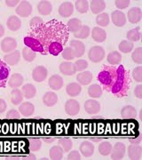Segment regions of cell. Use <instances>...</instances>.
Segmentation results:
<instances>
[{"instance_id": "cell-36", "label": "cell", "mask_w": 142, "mask_h": 160, "mask_svg": "<svg viewBox=\"0 0 142 160\" xmlns=\"http://www.w3.org/2000/svg\"><path fill=\"white\" fill-rule=\"evenodd\" d=\"M22 58L28 62H33L36 57H37V52H34L32 49H30L28 46H25L22 49Z\"/></svg>"}, {"instance_id": "cell-26", "label": "cell", "mask_w": 142, "mask_h": 160, "mask_svg": "<svg viewBox=\"0 0 142 160\" xmlns=\"http://www.w3.org/2000/svg\"><path fill=\"white\" fill-rule=\"evenodd\" d=\"M106 8V3L103 0H92L91 2V11L94 14L101 13Z\"/></svg>"}, {"instance_id": "cell-21", "label": "cell", "mask_w": 142, "mask_h": 160, "mask_svg": "<svg viewBox=\"0 0 142 160\" xmlns=\"http://www.w3.org/2000/svg\"><path fill=\"white\" fill-rule=\"evenodd\" d=\"M121 116L125 119H132L137 117V110L135 107L131 105H126L121 110Z\"/></svg>"}, {"instance_id": "cell-25", "label": "cell", "mask_w": 142, "mask_h": 160, "mask_svg": "<svg viewBox=\"0 0 142 160\" xmlns=\"http://www.w3.org/2000/svg\"><path fill=\"white\" fill-rule=\"evenodd\" d=\"M43 102L47 107H52L58 102V96L53 92H47L43 96Z\"/></svg>"}, {"instance_id": "cell-39", "label": "cell", "mask_w": 142, "mask_h": 160, "mask_svg": "<svg viewBox=\"0 0 142 160\" xmlns=\"http://www.w3.org/2000/svg\"><path fill=\"white\" fill-rule=\"evenodd\" d=\"M90 34H91V29L86 25H83L82 28L77 32L74 33V36L75 38L78 39H85L90 36Z\"/></svg>"}, {"instance_id": "cell-48", "label": "cell", "mask_w": 142, "mask_h": 160, "mask_svg": "<svg viewBox=\"0 0 142 160\" xmlns=\"http://www.w3.org/2000/svg\"><path fill=\"white\" fill-rule=\"evenodd\" d=\"M75 66H76V71H84L85 69L88 68V62L85 60L80 59V60H77L75 62Z\"/></svg>"}, {"instance_id": "cell-22", "label": "cell", "mask_w": 142, "mask_h": 160, "mask_svg": "<svg viewBox=\"0 0 142 160\" xmlns=\"http://www.w3.org/2000/svg\"><path fill=\"white\" fill-rule=\"evenodd\" d=\"M92 78H93L92 73L88 70H85L81 73H78V75L76 76V80H77V83L81 86H86L91 83Z\"/></svg>"}, {"instance_id": "cell-29", "label": "cell", "mask_w": 142, "mask_h": 160, "mask_svg": "<svg viewBox=\"0 0 142 160\" xmlns=\"http://www.w3.org/2000/svg\"><path fill=\"white\" fill-rule=\"evenodd\" d=\"M23 96L27 99H31L34 98L37 94V88L35 87L34 85L32 84H26L22 86V88Z\"/></svg>"}, {"instance_id": "cell-35", "label": "cell", "mask_w": 142, "mask_h": 160, "mask_svg": "<svg viewBox=\"0 0 142 160\" xmlns=\"http://www.w3.org/2000/svg\"><path fill=\"white\" fill-rule=\"evenodd\" d=\"M108 62L109 64H111L112 66H115V65H118L122 61V55L119 52H111L108 54Z\"/></svg>"}, {"instance_id": "cell-28", "label": "cell", "mask_w": 142, "mask_h": 160, "mask_svg": "<svg viewBox=\"0 0 142 160\" xmlns=\"http://www.w3.org/2000/svg\"><path fill=\"white\" fill-rule=\"evenodd\" d=\"M20 113L24 117L32 116L35 112V106L31 102H23L19 107Z\"/></svg>"}, {"instance_id": "cell-46", "label": "cell", "mask_w": 142, "mask_h": 160, "mask_svg": "<svg viewBox=\"0 0 142 160\" xmlns=\"http://www.w3.org/2000/svg\"><path fill=\"white\" fill-rule=\"evenodd\" d=\"M42 147V141L39 139H30L29 140V149L31 151H38Z\"/></svg>"}, {"instance_id": "cell-55", "label": "cell", "mask_w": 142, "mask_h": 160, "mask_svg": "<svg viewBox=\"0 0 142 160\" xmlns=\"http://www.w3.org/2000/svg\"><path fill=\"white\" fill-rule=\"evenodd\" d=\"M6 108H7V104H6V101L4 99H0V113L5 112Z\"/></svg>"}, {"instance_id": "cell-32", "label": "cell", "mask_w": 142, "mask_h": 160, "mask_svg": "<svg viewBox=\"0 0 142 160\" xmlns=\"http://www.w3.org/2000/svg\"><path fill=\"white\" fill-rule=\"evenodd\" d=\"M88 94H89L90 97L93 98V99L100 98L101 95H102V87L100 85L93 84V85L89 86V88H88Z\"/></svg>"}, {"instance_id": "cell-31", "label": "cell", "mask_w": 142, "mask_h": 160, "mask_svg": "<svg viewBox=\"0 0 142 160\" xmlns=\"http://www.w3.org/2000/svg\"><path fill=\"white\" fill-rule=\"evenodd\" d=\"M82 22L77 18H73L71 20H69L67 23V28H68V31L72 32L73 34L77 32L81 28H82Z\"/></svg>"}, {"instance_id": "cell-8", "label": "cell", "mask_w": 142, "mask_h": 160, "mask_svg": "<svg viewBox=\"0 0 142 160\" xmlns=\"http://www.w3.org/2000/svg\"><path fill=\"white\" fill-rule=\"evenodd\" d=\"M126 147L123 142H117L114 145L111 151V158L112 159H122L125 157Z\"/></svg>"}, {"instance_id": "cell-53", "label": "cell", "mask_w": 142, "mask_h": 160, "mask_svg": "<svg viewBox=\"0 0 142 160\" xmlns=\"http://www.w3.org/2000/svg\"><path fill=\"white\" fill-rule=\"evenodd\" d=\"M134 94L137 98L142 99V85H139L134 89Z\"/></svg>"}, {"instance_id": "cell-41", "label": "cell", "mask_w": 142, "mask_h": 160, "mask_svg": "<svg viewBox=\"0 0 142 160\" xmlns=\"http://www.w3.org/2000/svg\"><path fill=\"white\" fill-rule=\"evenodd\" d=\"M109 16L107 12H101L96 17V23L100 27H107L109 24Z\"/></svg>"}, {"instance_id": "cell-37", "label": "cell", "mask_w": 142, "mask_h": 160, "mask_svg": "<svg viewBox=\"0 0 142 160\" xmlns=\"http://www.w3.org/2000/svg\"><path fill=\"white\" fill-rule=\"evenodd\" d=\"M64 150L61 146H53L50 149L49 155L51 159H61L63 158Z\"/></svg>"}, {"instance_id": "cell-7", "label": "cell", "mask_w": 142, "mask_h": 160, "mask_svg": "<svg viewBox=\"0 0 142 160\" xmlns=\"http://www.w3.org/2000/svg\"><path fill=\"white\" fill-rule=\"evenodd\" d=\"M10 75V68L7 64L0 60V88H4L6 86L7 80Z\"/></svg>"}, {"instance_id": "cell-10", "label": "cell", "mask_w": 142, "mask_h": 160, "mask_svg": "<svg viewBox=\"0 0 142 160\" xmlns=\"http://www.w3.org/2000/svg\"><path fill=\"white\" fill-rule=\"evenodd\" d=\"M84 107H85V111L90 115L97 114L100 110V102H97L96 100H93V99L86 101Z\"/></svg>"}, {"instance_id": "cell-5", "label": "cell", "mask_w": 142, "mask_h": 160, "mask_svg": "<svg viewBox=\"0 0 142 160\" xmlns=\"http://www.w3.org/2000/svg\"><path fill=\"white\" fill-rule=\"evenodd\" d=\"M32 12V6L28 1H21L16 8V13L22 17H28Z\"/></svg>"}, {"instance_id": "cell-16", "label": "cell", "mask_w": 142, "mask_h": 160, "mask_svg": "<svg viewBox=\"0 0 142 160\" xmlns=\"http://www.w3.org/2000/svg\"><path fill=\"white\" fill-rule=\"evenodd\" d=\"M112 22L116 27H124L126 23V16L120 10H115L112 12Z\"/></svg>"}, {"instance_id": "cell-4", "label": "cell", "mask_w": 142, "mask_h": 160, "mask_svg": "<svg viewBox=\"0 0 142 160\" xmlns=\"http://www.w3.org/2000/svg\"><path fill=\"white\" fill-rule=\"evenodd\" d=\"M16 48L17 41L12 38H5L1 42V50L6 53L15 51Z\"/></svg>"}, {"instance_id": "cell-2", "label": "cell", "mask_w": 142, "mask_h": 160, "mask_svg": "<svg viewBox=\"0 0 142 160\" xmlns=\"http://www.w3.org/2000/svg\"><path fill=\"white\" fill-rule=\"evenodd\" d=\"M104 90L114 94L115 97H125L131 86V77L124 66H104L98 75Z\"/></svg>"}, {"instance_id": "cell-52", "label": "cell", "mask_w": 142, "mask_h": 160, "mask_svg": "<svg viewBox=\"0 0 142 160\" xmlns=\"http://www.w3.org/2000/svg\"><path fill=\"white\" fill-rule=\"evenodd\" d=\"M68 159L69 160H79L81 159V155L77 150H73L68 155Z\"/></svg>"}, {"instance_id": "cell-19", "label": "cell", "mask_w": 142, "mask_h": 160, "mask_svg": "<svg viewBox=\"0 0 142 160\" xmlns=\"http://www.w3.org/2000/svg\"><path fill=\"white\" fill-rule=\"evenodd\" d=\"M91 38L95 42L102 43L107 38V33L106 31L100 27H95L91 30Z\"/></svg>"}, {"instance_id": "cell-20", "label": "cell", "mask_w": 142, "mask_h": 160, "mask_svg": "<svg viewBox=\"0 0 142 160\" xmlns=\"http://www.w3.org/2000/svg\"><path fill=\"white\" fill-rule=\"evenodd\" d=\"M142 154L141 147L138 144H131L128 147V156L131 159H140Z\"/></svg>"}, {"instance_id": "cell-57", "label": "cell", "mask_w": 142, "mask_h": 160, "mask_svg": "<svg viewBox=\"0 0 142 160\" xmlns=\"http://www.w3.org/2000/svg\"><path fill=\"white\" fill-rule=\"evenodd\" d=\"M28 159H36V158H37L33 154H30L29 156H28Z\"/></svg>"}, {"instance_id": "cell-44", "label": "cell", "mask_w": 142, "mask_h": 160, "mask_svg": "<svg viewBox=\"0 0 142 160\" xmlns=\"http://www.w3.org/2000/svg\"><path fill=\"white\" fill-rule=\"evenodd\" d=\"M61 54H62L63 59H65L67 62H70V61L74 60L75 58H76L74 50H73L70 46L65 47V48L63 49V51L61 52Z\"/></svg>"}, {"instance_id": "cell-3", "label": "cell", "mask_w": 142, "mask_h": 160, "mask_svg": "<svg viewBox=\"0 0 142 160\" xmlns=\"http://www.w3.org/2000/svg\"><path fill=\"white\" fill-rule=\"evenodd\" d=\"M105 50L101 46H92L88 52V57L92 62H100L105 58Z\"/></svg>"}, {"instance_id": "cell-23", "label": "cell", "mask_w": 142, "mask_h": 160, "mask_svg": "<svg viewBox=\"0 0 142 160\" xmlns=\"http://www.w3.org/2000/svg\"><path fill=\"white\" fill-rule=\"evenodd\" d=\"M37 10L41 15H49L52 11V6L49 1H40L37 5Z\"/></svg>"}, {"instance_id": "cell-43", "label": "cell", "mask_w": 142, "mask_h": 160, "mask_svg": "<svg viewBox=\"0 0 142 160\" xmlns=\"http://www.w3.org/2000/svg\"><path fill=\"white\" fill-rule=\"evenodd\" d=\"M59 144H60V146L63 149L64 152H68V151H70L71 149L73 148V142H72V141H71L70 139H68V138H62V139H60Z\"/></svg>"}, {"instance_id": "cell-50", "label": "cell", "mask_w": 142, "mask_h": 160, "mask_svg": "<svg viewBox=\"0 0 142 160\" xmlns=\"http://www.w3.org/2000/svg\"><path fill=\"white\" fill-rule=\"evenodd\" d=\"M6 118L7 119H20L21 118V116L20 113L18 112L17 110L15 109H11L7 112Z\"/></svg>"}, {"instance_id": "cell-56", "label": "cell", "mask_w": 142, "mask_h": 160, "mask_svg": "<svg viewBox=\"0 0 142 160\" xmlns=\"http://www.w3.org/2000/svg\"><path fill=\"white\" fill-rule=\"evenodd\" d=\"M5 34V28L2 24H0V38H2Z\"/></svg>"}, {"instance_id": "cell-17", "label": "cell", "mask_w": 142, "mask_h": 160, "mask_svg": "<svg viewBox=\"0 0 142 160\" xmlns=\"http://www.w3.org/2000/svg\"><path fill=\"white\" fill-rule=\"evenodd\" d=\"M74 12V6L71 2H64L59 7V13L64 18L69 17Z\"/></svg>"}, {"instance_id": "cell-47", "label": "cell", "mask_w": 142, "mask_h": 160, "mask_svg": "<svg viewBox=\"0 0 142 160\" xmlns=\"http://www.w3.org/2000/svg\"><path fill=\"white\" fill-rule=\"evenodd\" d=\"M44 21H43V19L40 17H34L32 18L31 20H30V22H29V25H30V28H32V29H37V28H39L40 26H42L43 24H44Z\"/></svg>"}, {"instance_id": "cell-18", "label": "cell", "mask_w": 142, "mask_h": 160, "mask_svg": "<svg viewBox=\"0 0 142 160\" xmlns=\"http://www.w3.org/2000/svg\"><path fill=\"white\" fill-rule=\"evenodd\" d=\"M64 81L60 75H52L48 80V85L54 91H59L63 86Z\"/></svg>"}, {"instance_id": "cell-9", "label": "cell", "mask_w": 142, "mask_h": 160, "mask_svg": "<svg viewBox=\"0 0 142 160\" xmlns=\"http://www.w3.org/2000/svg\"><path fill=\"white\" fill-rule=\"evenodd\" d=\"M65 111L69 116H76L79 113L80 105L76 100H68L65 103Z\"/></svg>"}, {"instance_id": "cell-49", "label": "cell", "mask_w": 142, "mask_h": 160, "mask_svg": "<svg viewBox=\"0 0 142 160\" xmlns=\"http://www.w3.org/2000/svg\"><path fill=\"white\" fill-rule=\"evenodd\" d=\"M132 77L137 82H142V67L139 66L135 69H133L132 71Z\"/></svg>"}, {"instance_id": "cell-24", "label": "cell", "mask_w": 142, "mask_h": 160, "mask_svg": "<svg viewBox=\"0 0 142 160\" xmlns=\"http://www.w3.org/2000/svg\"><path fill=\"white\" fill-rule=\"evenodd\" d=\"M6 25H7V28L11 31H17L22 27V22H21L20 18L13 15V16H10L7 19Z\"/></svg>"}, {"instance_id": "cell-12", "label": "cell", "mask_w": 142, "mask_h": 160, "mask_svg": "<svg viewBox=\"0 0 142 160\" xmlns=\"http://www.w3.org/2000/svg\"><path fill=\"white\" fill-rule=\"evenodd\" d=\"M127 16H128V21L132 24L140 22L142 17L141 9L140 7H132L128 11Z\"/></svg>"}, {"instance_id": "cell-45", "label": "cell", "mask_w": 142, "mask_h": 160, "mask_svg": "<svg viewBox=\"0 0 142 160\" xmlns=\"http://www.w3.org/2000/svg\"><path fill=\"white\" fill-rule=\"evenodd\" d=\"M132 61L137 64H142V48L138 47L131 53Z\"/></svg>"}, {"instance_id": "cell-15", "label": "cell", "mask_w": 142, "mask_h": 160, "mask_svg": "<svg viewBox=\"0 0 142 160\" xmlns=\"http://www.w3.org/2000/svg\"><path fill=\"white\" fill-rule=\"evenodd\" d=\"M20 59H21V52L15 50L4 56V62L6 63L7 65L14 66L20 62Z\"/></svg>"}, {"instance_id": "cell-34", "label": "cell", "mask_w": 142, "mask_h": 160, "mask_svg": "<svg viewBox=\"0 0 142 160\" xmlns=\"http://www.w3.org/2000/svg\"><path fill=\"white\" fill-rule=\"evenodd\" d=\"M140 27H137L136 29H132L131 30H129L126 34L127 37V39L130 42H137L141 38V32H140Z\"/></svg>"}, {"instance_id": "cell-38", "label": "cell", "mask_w": 142, "mask_h": 160, "mask_svg": "<svg viewBox=\"0 0 142 160\" xmlns=\"http://www.w3.org/2000/svg\"><path fill=\"white\" fill-rule=\"evenodd\" d=\"M112 144L108 142H103L100 145H99V153L101 155V156H108V155L111 154V151H112Z\"/></svg>"}, {"instance_id": "cell-33", "label": "cell", "mask_w": 142, "mask_h": 160, "mask_svg": "<svg viewBox=\"0 0 142 160\" xmlns=\"http://www.w3.org/2000/svg\"><path fill=\"white\" fill-rule=\"evenodd\" d=\"M22 92L18 88H13L11 92V102L13 105H19L23 101Z\"/></svg>"}, {"instance_id": "cell-58", "label": "cell", "mask_w": 142, "mask_h": 160, "mask_svg": "<svg viewBox=\"0 0 142 160\" xmlns=\"http://www.w3.org/2000/svg\"><path fill=\"white\" fill-rule=\"evenodd\" d=\"M53 141V139H51V140H46V142H51Z\"/></svg>"}, {"instance_id": "cell-27", "label": "cell", "mask_w": 142, "mask_h": 160, "mask_svg": "<svg viewBox=\"0 0 142 160\" xmlns=\"http://www.w3.org/2000/svg\"><path fill=\"white\" fill-rule=\"evenodd\" d=\"M81 91H82L81 85H79L76 82L70 83L66 87V92H67L68 95V96H71V97H76V96L79 95Z\"/></svg>"}, {"instance_id": "cell-51", "label": "cell", "mask_w": 142, "mask_h": 160, "mask_svg": "<svg viewBox=\"0 0 142 160\" xmlns=\"http://www.w3.org/2000/svg\"><path fill=\"white\" fill-rule=\"evenodd\" d=\"M131 1L130 0H116L115 1V6L118 9H125L130 6Z\"/></svg>"}, {"instance_id": "cell-40", "label": "cell", "mask_w": 142, "mask_h": 160, "mask_svg": "<svg viewBox=\"0 0 142 160\" xmlns=\"http://www.w3.org/2000/svg\"><path fill=\"white\" fill-rule=\"evenodd\" d=\"M76 9L80 13H86L89 10V2L86 0H77L76 1Z\"/></svg>"}, {"instance_id": "cell-6", "label": "cell", "mask_w": 142, "mask_h": 160, "mask_svg": "<svg viewBox=\"0 0 142 160\" xmlns=\"http://www.w3.org/2000/svg\"><path fill=\"white\" fill-rule=\"evenodd\" d=\"M48 75V71L44 66H37L32 71V78L34 81L40 83L46 79Z\"/></svg>"}, {"instance_id": "cell-42", "label": "cell", "mask_w": 142, "mask_h": 160, "mask_svg": "<svg viewBox=\"0 0 142 160\" xmlns=\"http://www.w3.org/2000/svg\"><path fill=\"white\" fill-rule=\"evenodd\" d=\"M134 47V45L132 42H130L128 40H123L118 46V48H119L120 52H124V53H129L132 51Z\"/></svg>"}, {"instance_id": "cell-11", "label": "cell", "mask_w": 142, "mask_h": 160, "mask_svg": "<svg viewBox=\"0 0 142 160\" xmlns=\"http://www.w3.org/2000/svg\"><path fill=\"white\" fill-rule=\"evenodd\" d=\"M94 144L91 143L89 141H85L80 144L79 151L81 152V154L83 155L85 158H90L91 157L93 153H94Z\"/></svg>"}, {"instance_id": "cell-13", "label": "cell", "mask_w": 142, "mask_h": 160, "mask_svg": "<svg viewBox=\"0 0 142 160\" xmlns=\"http://www.w3.org/2000/svg\"><path fill=\"white\" fill-rule=\"evenodd\" d=\"M70 47L74 50L76 58H80L84 55L85 52V46L82 41L77 39L71 40Z\"/></svg>"}, {"instance_id": "cell-1", "label": "cell", "mask_w": 142, "mask_h": 160, "mask_svg": "<svg viewBox=\"0 0 142 160\" xmlns=\"http://www.w3.org/2000/svg\"><path fill=\"white\" fill-rule=\"evenodd\" d=\"M68 36L69 31L62 22L51 21L32 29L28 36L24 38V44L36 52L58 56L63 51Z\"/></svg>"}, {"instance_id": "cell-30", "label": "cell", "mask_w": 142, "mask_h": 160, "mask_svg": "<svg viewBox=\"0 0 142 160\" xmlns=\"http://www.w3.org/2000/svg\"><path fill=\"white\" fill-rule=\"evenodd\" d=\"M23 81L24 78L21 74H13L12 75L11 78L8 80V85L10 87H12V89L13 88H18L19 86H21L23 84Z\"/></svg>"}, {"instance_id": "cell-54", "label": "cell", "mask_w": 142, "mask_h": 160, "mask_svg": "<svg viewBox=\"0 0 142 160\" xmlns=\"http://www.w3.org/2000/svg\"><path fill=\"white\" fill-rule=\"evenodd\" d=\"M5 2H6V5L7 6H9V7H14V6L19 5L21 1H18V0H6Z\"/></svg>"}, {"instance_id": "cell-14", "label": "cell", "mask_w": 142, "mask_h": 160, "mask_svg": "<svg viewBox=\"0 0 142 160\" xmlns=\"http://www.w3.org/2000/svg\"><path fill=\"white\" fill-rule=\"evenodd\" d=\"M60 71L65 76H73L76 73L75 63L71 62H63L60 65Z\"/></svg>"}]
</instances>
